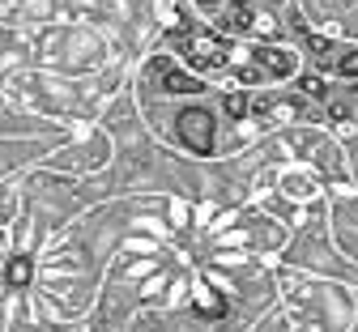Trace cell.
<instances>
[{
	"label": "cell",
	"mask_w": 358,
	"mask_h": 332,
	"mask_svg": "<svg viewBox=\"0 0 358 332\" xmlns=\"http://www.w3.org/2000/svg\"><path fill=\"white\" fill-rule=\"evenodd\" d=\"M196 5H205V9H217V5H222V0H196Z\"/></svg>",
	"instance_id": "5b68a950"
},
{
	"label": "cell",
	"mask_w": 358,
	"mask_h": 332,
	"mask_svg": "<svg viewBox=\"0 0 358 332\" xmlns=\"http://www.w3.org/2000/svg\"><path fill=\"white\" fill-rule=\"evenodd\" d=\"M26 277H30V264H26V260H13V264H9V281H13V286H22Z\"/></svg>",
	"instance_id": "3957f363"
},
{
	"label": "cell",
	"mask_w": 358,
	"mask_h": 332,
	"mask_svg": "<svg viewBox=\"0 0 358 332\" xmlns=\"http://www.w3.org/2000/svg\"><path fill=\"white\" fill-rule=\"evenodd\" d=\"M227 107H231V115H235V120H243V115H248V99H243V94H231Z\"/></svg>",
	"instance_id": "277c9868"
},
{
	"label": "cell",
	"mask_w": 358,
	"mask_h": 332,
	"mask_svg": "<svg viewBox=\"0 0 358 332\" xmlns=\"http://www.w3.org/2000/svg\"><path fill=\"white\" fill-rule=\"evenodd\" d=\"M337 73H341L345 81H354V77H358V52H350V56H341V60H337Z\"/></svg>",
	"instance_id": "7a4b0ae2"
},
{
	"label": "cell",
	"mask_w": 358,
	"mask_h": 332,
	"mask_svg": "<svg viewBox=\"0 0 358 332\" xmlns=\"http://www.w3.org/2000/svg\"><path fill=\"white\" fill-rule=\"evenodd\" d=\"M179 136H184L196 154H213V120H209V111H184L179 115Z\"/></svg>",
	"instance_id": "6da1fadb"
}]
</instances>
